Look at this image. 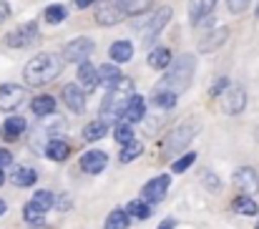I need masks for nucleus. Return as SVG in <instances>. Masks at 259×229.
I'll list each match as a JSON object with an SVG mask.
<instances>
[{
  "mask_svg": "<svg viewBox=\"0 0 259 229\" xmlns=\"http://www.w3.org/2000/svg\"><path fill=\"white\" fill-rule=\"evenodd\" d=\"M61 71H63V58L58 53L43 51V53H38V56H33L28 61V66L23 71V78H25L28 86L38 88V86H48L51 81H56L61 76Z\"/></svg>",
  "mask_w": 259,
  "mask_h": 229,
  "instance_id": "f257e3e1",
  "label": "nucleus"
},
{
  "mask_svg": "<svg viewBox=\"0 0 259 229\" xmlns=\"http://www.w3.org/2000/svg\"><path fill=\"white\" fill-rule=\"evenodd\" d=\"M106 164H108V156L103 151H98V149L86 151L81 156V169H83L86 174H101V171L106 169Z\"/></svg>",
  "mask_w": 259,
  "mask_h": 229,
  "instance_id": "2eb2a0df",
  "label": "nucleus"
},
{
  "mask_svg": "<svg viewBox=\"0 0 259 229\" xmlns=\"http://www.w3.org/2000/svg\"><path fill=\"white\" fill-rule=\"evenodd\" d=\"M3 181H5V174H3V169H0V186H3Z\"/></svg>",
  "mask_w": 259,
  "mask_h": 229,
  "instance_id": "de8ad7c7",
  "label": "nucleus"
},
{
  "mask_svg": "<svg viewBox=\"0 0 259 229\" xmlns=\"http://www.w3.org/2000/svg\"><path fill=\"white\" fill-rule=\"evenodd\" d=\"M169 63H171V51H169V48H154V51L149 53V66H151V68L161 71V68H166Z\"/></svg>",
  "mask_w": 259,
  "mask_h": 229,
  "instance_id": "cd10ccee",
  "label": "nucleus"
},
{
  "mask_svg": "<svg viewBox=\"0 0 259 229\" xmlns=\"http://www.w3.org/2000/svg\"><path fill=\"white\" fill-rule=\"evenodd\" d=\"M196 134H199V121L186 119V121H181L179 126H174V131L166 136V141H164V156L169 159L171 154L184 151Z\"/></svg>",
  "mask_w": 259,
  "mask_h": 229,
  "instance_id": "20e7f679",
  "label": "nucleus"
},
{
  "mask_svg": "<svg viewBox=\"0 0 259 229\" xmlns=\"http://www.w3.org/2000/svg\"><path fill=\"white\" fill-rule=\"evenodd\" d=\"M257 229H259V227H257Z\"/></svg>",
  "mask_w": 259,
  "mask_h": 229,
  "instance_id": "603ef678",
  "label": "nucleus"
},
{
  "mask_svg": "<svg viewBox=\"0 0 259 229\" xmlns=\"http://www.w3.org/2000/svg\"><path fill=\"white\" fill-rule=\"evenodd\" d=\"M38 181V174H35V169H30V166H15L13 169V184H18V186H33Z\"/></svg>",
  "mask_w": 259,
  "mask_h": 229,
  "instance_id": "5701e85b",
  "label": "nucleus"
},
{
  "mask_svg": "<svg viewBox=\"0 0 259 229\" xmlns=\"http://www.w3.org/2000/svg\"><path fill=\"white\" fill-rule=\"evenodd\" d=\"M46 156L53 159V161H66L71 156V144L63 141V139H51L48 141V149H46Z\"/></svg>",
  "mask_w": 259,
  "mask_h": 229,
  "instance_id": "aec40b11",
  "label": "nucleus"
},
{
  "mask_svg": "<svg viewBox=\"0 0 259 229\" xmlns=\"http://www.w3.org/2000/svg\"><path fill=\"white\" fill-rule=\"evenodd\" d=\"M196 161V151H189V154H184L181 159H176L171 164V169H174V174H181V171H186L191 164Z\"/></svg>",
  "mask_w": 259,
  "mask_h": 229,
  "instance_id": "c9c22d12",
  "label": "nucleus"
},
{
  "mask_svg": "<svg viewBox=\"0 0 259 229\" xmlns=\"http://www.w3.org/2000/svg\"><path fill=\"white\" fill-rule=\"evenodd\" d=\"M10 164H13V154L8 151V149H0V169H5Z\"/></svg>",
  "mask_w": 259,
  "mask_h": 229,
  "instance_id": "a19ab883",
  "label": "nucleus"
},
{
  "mask_svg": "<svg viewBox=\"0 0 259 229\" xmlns=\"http://www.w3.org/2000/svg\"><path fill=\"white\" fill-rule=\"evenodd\" d=\"M144 111H146L144 98H141L139 93H134V96H131V101H128V106H126V111H123V119H126L128 124H136V121H141V119H144Z\"/></svg>",
  "mask_w": 259,
  "mask_h": 229,
  "instance_id": "6ab92c4d",
  "label": "nucleus"
},
{
  "mask_svg": "<svg viewBox=\"0 0 259 229\" xmlns=\"http://www.w3.org/2000/svg\"><path fill=\"white\" fill-rule=\"evenodd\" d=\"M169 184H171V179L166 176V174H161V176H156V179H151L146 186H144V202L146 204H159L164 197H166V192H169Z\"/></svg>",
  "mask_w": 259,
  "mask_h": 229,
  "instance_id": "f8f14e48",
  "label": "nucleus"
},
{
  "mask_svg": "<svg viewBox=\"0 0 259 229\" xmlns=\"http://www.w3.org/2000/svg\"><path fill=\"white\" fill-rule=\"evenodd\" d=\"M3 214H5V202L0 199V217H3Z\"/></svg>",
  "mask_w": 259,
  "mask_h": 229,
  "instance_id": "49530a36",
  "label": "nucleus"
},
{
  "mask_svg": "<svg viewBox=\"0 0 259 229\" xmlns=\"http://www.w3.org/2000/svg\"><path fill=\"white\" fill-rule=\"evenodd\" d=\"M8 15H10V5H8V0H0V23L8 20Z\"/></svg>",
  "mask_w": 259,
  "mask_h": 229,
  "instance_id": "79ce46f5",
  "label": "nucleus"
},
{
  "mask_svg": "<svg viewBox=\"0 0 259 229\" xmlns=\"http://www.w3.org/2000/svg\"><path fill=\"white\" fill-rule=\"evenodd\" d=\"M98 86H106V88H111L118 78H121V71H118V66H113V63H106V66H101L98 71Z\"/></svg>",
  "mask_w": 259,
  "mask_h": 229,
  "instance_id": "a878e982",
  "label": "nucleus"
},
{
  "mask_svg": "<svg viewBox=\"0 0 259 229\" xmlns=\"http://www.w3.org/2000/svg\"><path fill=\"white\" fill-rule=\"evenodd\" d=\"M201 179H204V186H206L209 192H219V186H222V184H219V176H211V174L206 171Z\"/></svg>",
  "mask_w": 259,
  "mask_h": 229,
  "instance_id": "4c0bfd02",
  "label": "nucleus"
},
{
  "mask_svg": "<svg viewBox=\"0 0 259 229\" xmlns=\"http://www.w3.org/2000/svg\"><path fill=\"white\" fill-rule=\"evenodd\" d=\"M154 106H159V108H174V106H176V93L154 91Z\"/></svg>",
  "mask_w": 259,
  "mask_h": 229,
  "instance_id": "72a5a7b5",
  "label": "nucleus"
},
{
  "mask_svg": "<svg viewBox=\"0 0 259 229\" xmlns=\"http://www.w3.org/2000/svg\"><path fill=\"white\" fill-rule=\"evenodd\" d=\"M73 3H76V8H81V10H83V8H91V5H93V3H98V0H73Z\"/></svg>",
  "mask_w": 259,
  "mask_h": 229,
  "instance_id": "37998d69",
  "label": "nucleus"
},
{
  "mask_svg": "<svg viewBox=\"0 0 259 229\" xmlns=\"http://www.w3.org/2000/svg\"><path fill=\"white\" fill-rule=\"evenodd\" d=\"M23 98H25L23 86H18V83H3L0 86V111H5V113L15 111L23 103Z\"/></svg>",
  "mask_w": 259,
  "mask_h": 229,
  "instance_id": "1a4fd4ad",
  "label": "nucleus"
},
{
  "mask_svg": "<svg viewBox=\"0 0 259 229\" xmlns=\"http://www.w3.org/2000/svg\"><path fill=\"white\" fill-rule=\"evenodd\" d=\"M232 179H234V186H237L242 194L254 197V194L259 192V174L252 169V166H242V169H237Z\"/></svg>",
  "mask_w": 259,
  "mask_h": 229,
  "instance_id": "9b49d317",
  "label": "nucleus"
},
{
  "mask_svg": "<svg viewBox=\"0 0 259 229\" xmlns=\"http://www.w3.org/2000/svg\"><path fill=\"white\" fill-rule=\"evenodd\" d=\"M116 5L123 10V15H141L151 8V0H116Z\"/></svg>",
  "mask_w": 259,
  "mask_h": 229,
  "instance_id": "393cba45",
  "label": "nucleus"
},
{
  "mask_svg": "<svg viewBox=\"0 0 259 229\" xmlns=\"http://www.w3.org/2000/svg\"><path fill=\"white\" fill-rule=\"evenodd\" d=\"M66 8L63 5H51V8H46V20L51 23V25H58V23H63L66 20Z\"/></svg>",
  "mask_w": 259,
  "mask_h": 229,
  "instance_id": "f704fd0d",
  "label": "nucleus"
},
{
  "mask_svg": "<svg viewBox=\"0 0 259 229\" xmlns=\"http://www.w3.org/2000/svg\"><path fill=\"white\" fill-rule=\"evenodd\" d=\"M35 212H40V214H46L48 209H53V204H56V197H53V192H46V189H40V192H35L33 194V199L28 202Z\"/></svg>",
  "mask_w": 259,
  "mask_h": 229,
  "instance_id": "4be33fe9",
  "label": "nucleus"
},
{
  "mask_svg": "<svg viewBox=\"0 0 259 229\" xmlns=\"http://www.w3.org/2000/svg\"><path fill=\"white\" fill-rule=\"evenodd\" d=\"M227 86H229V78H219V81L211 86V91H209V93H211V96H219V93H222Z\"/></svg>",
  "mask_w": 259,
  "mask_h": 229,
  "instance_id": "ea45409f",
  "label": "nucleus"
},
{
  "mask_svg": "<svg viewBox=\"0 0 259 229\" xmlns=\"http://www.w3.org/2000/svg\"><path fill=\"white\" fill-rule=\"evenodd\" d=\"M108 134V124H103L101 119L98 121H91V124H86V129H83V139L86 141H98V139H103Z\"/></svg>",
  "mask_w": 259,
  "mask_h": 229,
  "instance_id": "c85d7f7f",
  "label": "nucleus"
},
{
  "mask_svg": "<svg viewBox=\"0 0 259 229\" xmlns=\"http://www.w3.org/2000/svg\"><path fill=\"white\" fill-rule=\"evenodd\" d=\"M227 3H229V10L234 15H239V13H244L249 8V0H227Z\"/></svg>",
  "mask_w": 259,
  "mask_h": 229,
  "instance_id": "58836bf2",
  "label": "nucleus"
},
{
  "mask_svg": "<svg viewBox=\"0 0 259 229\" xmlns=\"http://www.w3.org/2000/svg\"><path fill=\"white\" fill-rule=\"evenodd\" d=\"M227 38H229V28H217L214 33H209V35H204V38H201L199 51H201V53H211V51L222 48V43H224Z\"/></svg>",
  "mask_w": 259,
  "mask_h": 229,
  "instance_id": "dca6fc26",
  "label": "nucleus"
},
{
  "mask_svg": "<svg viewBox=\"0 0 259 229\" xmlns=\"http://www.w3.org/2000/svg\"><path fill=\"white\" fill-rule=\"evenodd\" d=\"M141 151H144V146L139 144V141H128V144H123V151H121V161L123 164H128V161H134V159H139L141 156Z\"/></svg>",
  "mask_w": 259,
  "mask_h": 229,
  "instance_id": "473e14b6",
  "label": "nucleus"
},
{
  "mask_svg": "<svg viewBox=\"0 0 259 229\" xmlns=\"http://www.w3.org/2000/svg\"><path fill=\"white\" fill-rule=\"evenodd\" d=\"M128 217H134V219H149L151 217V204H146V202H141V199H134V202H128V207L123 209Z\"/></svg>",
  "mask_w": 259,
  "mask_h": 229,
  "instance_id": "c756f323",
  "label": "nucleus"
},
{
  "mask_svg": "<svg viewBox=\"0 0 259 229\" xmlns=\"http://www.w3.org/2000/svg\"><path fill=\"white\" fill-rule=\"evenodd\" d=\"M23 217H25V222H28V224H33V227H43V224H46V222H43V214H40V212H35L30 204H25Z\"/></svg>",
  "mask_w": 259,
  "mask_h": 229,
  "instance_id": "e433bc0d",
  "label": "nucleus"
},
{
  "mask_svg": "<svg viewBox=\"0 0 259 229\" xmlns=\"http://www.w3.org/2000/svg\"><path fill=\"white\" fill-rule=\"evenodd\" d=\"M217 0H189V20L191 25H204L206 18L214 13Z\"/></svg>",
  "mask_w": 259,
  "mask_h": 229,
  "instance_id": "4468645a",
  "label": "nucleus"
},
{
  "mask_svg": "<svg viewBox=\"0 0 259 229\" xmlns=\"http://www.w3.org/2000/svg\"><path fill=\"white\" fill-rule=\"evenodd\" d=\"M93 48H96V43L86 38V35H81V38H73L66 48H63V61H68V63H83L88 61V56L93 53Z\"/></svg>",
  "mask_w": 259,
  "mask_h": 229,
  "instance_id": "0eeeda50",
  "label": "nucleus"
},
{
  "mask_svg": "<svg viewBox=\"0 0 259 229\" xmlns=\"http://www.w3.org/2000/svg\"><path fill=\"white\" fill-rule=\"evenodd\" d=\"M232 209H234L237 214L254 217V214L259 212V204L254 202V197H249V194H242V197H237V199L232 202Z\"/></svg>",
  "mask_w": 259,
  "mask_h": 229,
  "instance_id": "412c9836",
  "label": "nucleus"
},
{
  "mask_svg": "<svg viewBox=\"0 0 259 229\" xmlns=\"http://www.w3.org/2000/svg\"><path fill=\"white\" fill-rule=\"evenodd\" d=\"M113 139H116L118 144H128V141H134V126H131L128 121L118 124V126L113 129Z\"/></svg>",
  "mask_w": 259,
  "mask_h": 229,
  "instance_id": "2f4dec72",
  "label": "nucleus"
},
{
  "mask_svg": "<svg viewBox=\"0 0 259 229\" xmlns=\"http://www.w3.org/2000/svg\"><path fill=\"white\" fill-rule=\"evenodd\" d=\"M30 108H33L35 116H48V113L56 111V98L53 96H35L33 103H30Z\"/></svg>",
  "mask_w": 259,
  "mask_h": 229,
  "instance_id": "bb28decb",
  "label": "nucleus"
},
{
  "mask_svg": "<svg viewBox=\"0 0 259 229\" xmlns=\"http://www.w3.org/2000/svg\"><path fill=\"white\" fill-rule=\"evenodd\" d=\"M123 10L116 5V0H101L96 5V23L98 25H118L123 20Z\"/></svg>",
  "mask_w": 259,
  "mask_h": 229,
  "instance_id": "9d476101",
  "label": "nucleus"
},
{
  "mask_svg": "<svg viewBox=\"0 0 259 229\" xmlns=\"http://www.w3.org/2000/svg\"><path fill=\"white\" fill-rule=\"evenodd\" d=\"M219 96H222V111L229 113V116L242 113L244 106H247V91H244L239 83H229Z\"/></svg>",
  "mask_w": 259,
  "mask_h": 229,
  "instance_id": "423d86ee",
  "label": "nucleus"
},
{
  "mask_svg": "<svg viewBox=\"0 0 259 229\" xmlns=\"http://www.w3.org/2000/svg\"><path fill=\"white\" fill-rule=\"evenodd\" d=\"M35 38H38V23L30 20V23H23V25L13 28V30L5 35V43H8L10 48H25V46H30Z\"/></svg>",
  "mask_w": 259,
  "mask_h": 229,
  "instance_id": "6e6552de",
  "label": "nucleus"
},
{
  "mask_svg": "<svg viewBox=\"0 0 259 229\" xmlns=\"http://www.w3.org/2000/svg\"><path fill=\"white\" fill-rule=\"evenodd\" d=\"M108 56L113 63H128L134 58V43L128 41H116L111 48H108Z\"/></svg>",
  "mask_w": 259,
  "mask_h": 229,
  "instance_id": "f3484780",
  "label": "nucleus"
},
{
  "mask_svg": "<svg viewBox=\"0 0 259 229\" xmlns=\"http://www.w3.org/2000/svg\"><path fill=\"white\" fill-rule=\"evenodd\" d=\"M78 86L83 88V91H93L96 86H98V73H96V68H93V63H78Z\"/></svg>",
  "mask_w": 259,
  "mask_h": 229,
  "instance_id": "a211bd4d",
  "label": "nucleus"
},
{
  "mask_svg": "<svg viewBox=\"0 0 259 229\" xmlns=\"http://www.w3.org/2000/svg\"><path fill=\"white\" fill-rule=\"evenodd\" d=\"M169 20H171V8H156L144 23L136 25V33H139V38H141L144 43H151V41L166 28Z\"/></svg>",
  "mask_w": 259,
  "mask_h": 229,
  "instance_id": "39448f33",
  "label": "nucleus"
},
{
  "mask_svg": "<svg viewBox=\"0 0 259 229\" xmlns=\"http://www.w3.org/2000/svg\"><path fill=\"white\" fill-rule=\"evenodd\" d=\"M128 224H131V217L123 209H113L106 217V227L103 229H128Z\"/></svg>",
  "mask_w": 259,
  "mask_h": 229,
  "instance_id": "7c9ffc66",
  "label": "nucleus"
},
{
  "mask_svg": "<svg viewBox=\"0 0 259 229\" xmlns=\"http://www.w3.org/2000/svg\"><path fill=\"white\" fill-rule=\"evenodd\" d=\"M174 227H176V222H174V219H164L159 229H174Z\"/></svg>",
  "mask_w": 259,
  "mask_h": 229,
  "instance_id": "c03bdc74",
  "label": "nucleus"
},
{
  "mask_svg": "<svg viewBox=\"0 0 259 229\" xmlns=\"http://www.w3.org/2000/svg\"><path fill=\"white\" fill-rule=\"evenodd\" d=\"M254 13H257V18H259V5H257V10H254Z\"/></svg>",
  "mask_w": 259,
  "mask_h": 229,
  "instance_id": "09e8293b",
  "label": "nucleus"
},
{
  "mask_svg": "<svg viewBox=\"0 0 259 229\" xmlns=\"http://www.w3.org/2000/svg\"><path fill=\"white\" fill-rule=\"evenodd\" d=\"M58 207H61V209H68V207H71V204H68V197H63V199H61V204H58Z\"/></svg>",
  "mask_w": 259,
  "mask_h": 229,
  "instance_id": "a18cd8bd",
  "label": "nucleus"
},
{
  "mask_svg": "<svg viewBox=\"0 0 259 229\" xmlns=\"http://www.w3.org/2000/svg\"><path fill=\"white\" fill-rule=\"evenodd\" d=\"M63 103L73 111V113H83L86 111V91L78 83H68L63 88Z\"/></svg>",
  "mask_w": 259,
  "mask_h": 229,
  "instance_id": "ddd939ff",
  "label": "nucleus"
},
{
  "mask_svg": "<svg viewBox=\"0 0 259 229\" xmlns=\"http://www.w3.org/2000/svg\"><path fill=\"white\" fill-rule=\"evenodd\" d=\"M194 73H196V61H194V56H191V53H181V56H176L171 63L166 66V73L161 76L156 91H169V93H176V96H179L181 91L189 88Z\"/></svg>",
  "mask_w": 259,
  "mask_h": 229,
  "instance_id": "f03ea898",
  "label": "nucleus"
},
{
  "mask_svg": "<svg viewBox=\"0 0 259 229\" xmlns=\"http://www.w3.org/2000/svg\"><path fill=\"white\" fill-rule=\"evenodd\" d=\"M25 119H20V116H10V119H5L3 121V136L5 139H18L23 131H25Z\"/></svg>",
  "mask_w": 259,
  "mask_h": 229,
  "instance_id": "b1692460",
  "label": "nucleus"
},
{
  "mask_svg": "<svg viewBox=\"0 0 259 229\" xmlns=\"http://www.w3.org/2000/svg\"><path fill=\"white\" fill-rule=\"evenodd\" d=\"M257 139H259V131H257Z\"/></svg>",
  "mask_w": 259,
  "mask_h": 229,
  "instance_id": "3c124183",
  "label": "nucleus"
},
{
  "mask_svg": "<svg viewBox=\"0 0 259 229\" xmlns=\"http://www.w3.org/2000/svg\"><path fill=\"white\" fill-rule=\"evenodd\" d=\"M33 229H48V227H33Z\"/></svg>",
  "mask_w": 259,
  "mask_h": 229,
  "instance_id": "8fccbe9b",
  "label": "nucleus"
},
{
  "mask_svg": "<svg viewBox=\"0 0 259 229\" xmlns=\"http://www.w3.org/2000/svg\"><path fill=\"white\" fill-rule=\"evenodd\" d=\"M134 93H136L134 91V81L123 76L118 78L108 88V93H106V98L101 103V121L103 124H116L118 119H123V111H126V106H128Z\"/></svg>",
  "mask_w": 259,
  "mask_h": 229,
  "instance_id": "7ed1b4c3",
  "label": "nucleus"
}]
</instances>
